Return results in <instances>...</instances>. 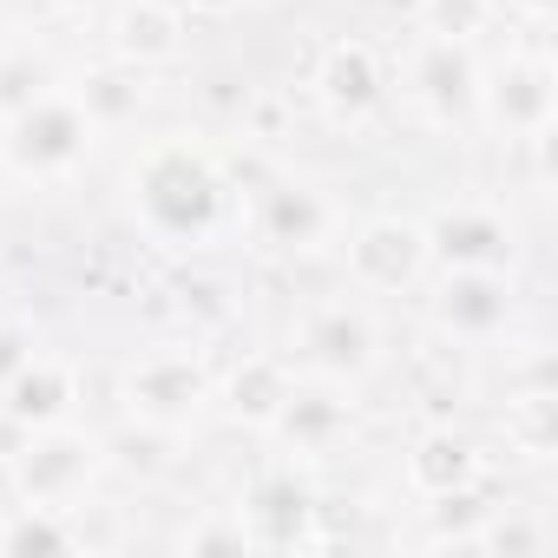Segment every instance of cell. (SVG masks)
<instances>
[{
	"label": "cell",
	"instance_id": "27",
	"mask_svg": "<svg viewBox=\"0 0 558 558\" xmlns=\"http://www.w3.org/2000/svg\"><path fill=\"white\" fill-rule=\"evenodd\" d=\"M184 545H191V551H243V545H250V525H243V519H236V525H204V532H191Z\"/></svg>",
	"mask_w": 558,
	"mask_h": 558
},
{
	"label": "cell",
	"instance_id": "3",
	"mask_svg": "<svg viewBox=\"0 0 558 558\" xmlns=\"http://www.w3.org/2000/svg\"><path fill=\"white\" fill-rule=\"evenodd\" d=\"M93 466H99V447H93L80 427L53 421V427H27V447L14 453V486H21L27 506L73 512V499L86 493Z\"/></svg>",
	"mask_w": 558,
	"mask_h": 558
},
{
	"label": "cell",
	"instance_id": "6",
	"mask_svg": "<svg viewBox=\"0 0 558 558\" xmlns=\"http://www.w3.org/2000/svg\"><path fill=\"white\" fill-rule=\"evenodd\" d=\"M434 316L440 329L466 336V342H486L506 329L512 316V290H506V269H447V283L434 296Z\"/></svg>",
	"mask_w": 558,
	"mask_h": 558
},
{
	"label": "cell",
	"instance_id": "19",
	"mask_svg": "<svg viewBox=\"0 0 558 558\" xmlns=\"http://www.w3.org/2000/svg\"><path fill=\"white\" fill-rule=\"evenodd\" d=\"M283 401H290V368L269 362V355H250V362L223 381V408H230L236 421H250V427H269Z\"/></svg>",
	"mask_w": 558,
	"mask_h": 558
},
{
	"label": "cell",
	"instance_id": "31",
	"mask_svg": "<svg viewBox=\"0 0 558 558\" xmlns=\"http://www.w3.org/2000/svg\"><path fill=\"white\" fill-rule=\"evenodd\" d=\"M0 60H8V34H0Z\"/></svg>",
	"mask_w": 558,
	"mask_h": 558
},
{
	"label": "cell",
	"instance_id": "17",
	"mask_svg": "<svg viewBox=\"0 0 558 558\" xmlns=\"http://www.w3.org/2000/svg\"><path fill=\"white\" fill-rule=\"evenodd\" d=\"M80 112H86L93 125H125V119H138V112H145V66H132V60L93 66V73L80 80Z\"/></svg>",
	"mask_w": 558,
	"mask_h": 558
},
{
	"label": "cell",
	"instance_id": "22",
	"mask_svg": "<svg viewBox=\"0 0 558 558\" xmlns=\"http://www.w3.org/2000/svg\"><path fill=\"white\" fill-rule=\"evenodd\" d=\"M112 453H119V466H125V473H138V480H158V473L171 466V427H158V421H138V427H125V434L112 440Z\"/></svg>",
	"mask_w": 558,
	"mask_h": 558
},
{
	"label": "cell",
	"instance_id": "20",
	"mask_svg": "<svg viewBox=\"0 0 558 558\" xmlns=\"http://www.w3.org/2000/svg\"><path fill=\"white\" fill-rule=\"evenodd\" d=\"M506 434L519 440V453L545 460L551 440H558V401H551V388H525L519 401H506Z\"/></svg>",
	"mask_w": 558,
	"mask_h": 558
},
{
	"label": "cell",
	"instance_id": "15",
	"mask_svg": "<svg viewBox=\"0 0 558 558\" xmlns=\"http://www.w3.org/2000/svg\"><path fill=\"white\" fill-rule=\"evenodd\" d=\"M329 230V204L310 184H269L263 191V243L276 250H316Z\"/></svg>",
	"mask_w": 558,
	"mask_h": 558
},
{
	"label": "cell",
	"instance_id": "18",
	"mask_svg": "<svg viewBox=\"0 0 558 558\" xmlns=\"http://www.w3.org/2000/svg\"><path fill=\"white\" fill-rule=\"evenodd\" d=\"M310 519V486L296 473H269L256 480L250 493V538H269V545H290Z\"/></svg>",
	"mask_w": 558,
	"mask_h": 558
},
{
	"label": "cell",
	"instance_id": "16",
	"mask_svg": "<svg viewBox=\"0 0 558 558\" xmlns=\"http://www.w3.org/2000/svg\"><path fill=\"white\" fill-rule=\"evenodd\" d=\"M269 427L283 434L296 453H329V447L349 434V408H342L336 395H296V388H290V401L276 408Z\"/></svg>",
	"mask_w": 558,
	"mask_h": 558
},
{
	"label": "cell",
	"instance_id": "26",
	"mask_svg": "<svg viewBox=\"0 0 558 558\" xmlns=\"http://www.w3.org/2000/svg\"><path fill=\"white\" fill-rule=\"evenodd\" d=\"M27 355H34V336H27L21 323H0V388L27 368Z\"/></svg>",
	"mask_w": 558,
	"mask_h": 558
},
{
	"label": "cell",
	"instance_id": "5",
	"mask_svg": "<svg viewBox=\"0 0 558 558\" xmlns=\"http://www.w3.org/2000/svg\"><path fill=\"white\" fill-rule=\"evenodd\" d=\"M427 263V230L408 223V217H368L349 243V269L362 276L368 290H401L414 283Z\"/></svg>",
	"mask_w": 558,
	"mask_h": 558
},
{
	"label": "cell",
	"instance_id": "10",
	"mask_svg": "<svg viewBox=\"0 0 558 558\" xmlns=\"http://www.w3.org/2000/svg\"><path fill=\"white\" fill-rule=\"evenodd\" d=\"M427 256H440L447 269H506L512 263V230L493 217V210H440L434 230H427Z\"/></svg>",
	"mask_w": 558,
	"mask_h": 558
},
{
	"label": "cell",
	"instance_id": "21",
	"mask_svg": "<svg viewBox=\"0 0 558 558\" xmlns=\"http://www.w3.org/2000/svg\"><path fill=\"white\" fill-rule=\"evenodd\" d=\"M80 532L53 519V506H27L21 519H0V551L8 558H27V551H73Z\"/></svg>",
	"mask_w": 558,
	"mask_h": 558
},
{
	"label": "cell",
	"instance_id": "1",
	"mask_svg": "<svg viewBox=\"0 0 558 558\" xmlns=\"http://www.w3.org/2000/svg\"><path fill=\"white\" fill-rule=\"evenodd\" d=\"M132 204L138 223L165 243V250H204L223 217H230V178L217 171V158L191 138H165L138 158L132 171Z\"/></svg>",
	"mask_w": 558,
	"mask_h": 558
},
{
	"label": "cell",
	"instance_id": "11",
	"mask_svg": "<svg viewBox=\"0 0 558 558\" xmlns=\"http://www.w3.org/2000/svg\"><path fill=\"white\" fill-rule=\"evenodd\" d=\"M381 53L368 47V40H336L329 53H323V66H316V93H323V106L336 112V119H362V112H375L381 106Z\"/></svg>",
	"mask_w": 558,
	"mask_h": 558
},
{
	"label": "cell",
	"instance_id": "2",
	"mask_svg": "<svg viewBox=\"0 0 558 558\" xmlns=\"http://www.w3.org/2000/svg\"><path fill=\"white\" fill-rule=\"evenodd\" d=\"M93 132H99V125L80 112V99L40 93V99H27L21 112H8V158H14V171H27V178H60V171H73V165L86 158Z\"/></svg>",
	"mask_w": 558,
	"mask_h": 558
},
{
	"label": "cell",
	"instance_id": "14",
	"mask_svg": "<svg viewBox=\"0 0 558 558\" xmlns=\"http://www.w3.org/2000/svg\"><path fill=\"white\" fill-rule=\"evenodd\" d=\"M473 480H480V453H473L453 427H434V434L414 440V453H408V486H414L421 499L460 493V486H473Z\"/></svg>",
	"mask_w": 558,
	"mask_h": 558
},
{
	"label": "cell",
	"instance_id": "8",
	"mask_svg": "<svg viewBox=\"0 0 558 558\" xmlns=\"http://www.w3.org/2000/svg\"><path fill=\"white\" fill-rule=\"evenodd\" d=\"M303 362L349 381V375H368L375 368V323L349 303H329L303 323Z\"/></svg>",
	"mask_w": 558,
	"mask_h": 558
},
{
	"label": "cell",
	"instance_id": "28",
	"mask_svg": "<svg viewBox=\"0 0 558 558\" xmlns=\"http://www.w3.org/2000/svg\"><path fill=\"white\" fill-rule=\"evenodd\" d=\"M184 8H191V14H230L236 0H184Z\"/></svg>",
	"mask_w": 558,
	"mask_h": 558
},
{
	"label": "cell",
	"instance_id": "30",
	"mask_svg": "<svg viewBox=\"0 0 558 558\" xmlns=\"http://www.w3.org/2000/svg\"><path fill=\"white\" fill-rule=\"evenodd\" d=\"M375 8H401V14H421V0H375Z\"/></svg>",
	"mask_w": 558,
	"mask_h": 558
},
{
	"label": "cell",
	"instance_id": "23",
	"mask_svg": "<svg viewBox=\"0 0 558 558\" xmlns=\"http://www.w3.org/2000/svg\"><path fill=\"white\" fill-rule=\"evenodd\" d=\"M421 14L434 21V34L440 40H466V34H480L486 27V0H421Z\"/></svg>",
	"mask_w": 558,
	"mask_h": 558
},
{
	"label": "cell",
	"instance_id": "4",
	"mask_svg": "<svg viewBox=\"0 0 558 558\" xmlns=\"http://www.w3.org/2000/svg\"><path fill=\"white\" fill-rule=\"evenodd\" d=\"M210 395V375H204V362L197 355H151V362H138L132 375H125V408H132V421H158V427H178V421H191L197 414V401Z\"/></svg>",
	"mask_w": 558,
	"mask_h": 558
},
{
	"label": "cell",
	"instance_id": "29",
	"mask_svg": "<svg viewBox=\"0 0 558 558\" xmlns=\"http://www.w3.org/2000/svg\"><path fill=\"white\" fill-rule=\"evenodd\" d=\"M519 8H525L532 21H551V8H558V0H519Z\"/></svg>",
	"mask_w": 558,
	"mask_h": 558
},
{
	"label": "cell",
	"instance_id": "24",
	"mask_svg": "<svg viewBox=\"0 0 558 558\" xmlns=\"http://www.w3.org/2000/svg\"><path fill=\"white\" fill-rule=\"evenodd\" d=\"M545 545V532L538 525H525V519H480V532H473V551H538Z\"/></svg>",
	"mask_w": 558,
	"mask_h": 558
},
{
	"label": "cell",
	"instance_id": "25",
	"mask_svg": "<svg viewBox=\"0 0 558 558\" xmlns=\"http://www.w3.org/2000/svg\"><path fill=\"white\" fill-rule=\"evenodd\" d=\"M27 99H40V66L34 60H0V106L21 112Z\"/></svg>",
	"mask_w": 558,
	"mask_h": 558
},
{
	"label": "cell",
	"instance_id": "13",
	"mask_svg": "<svg viewBox=\"0 0 558 558\" xmlns=\"http://www.w3.org/2000/svg\"><path fill=\"white\" fill-rule=\"evenodd\" d=\"M112 47L132 66H158L184 47V21H178L171 0H125L119 21H112Z\"/></svg>",
	"mask_w": 558,
	"mask_h": 558
},
{
	"label": "cell",
	"instance_id": "12",
	"mask_svg": "<svg viewBox=\"0 0 558 558\" xmlns=\"http://www.w3.org/2000/svg\"><path fill=\"white\" fill-rule=\"evenodd\" d=\"M0 408H8L14 427H53L73 414V368L53 355H27V368L0 388Z\"/></svg>",
	"mask_w": 558,
	"mask_h": 558
},
{
	"label": "cell",
	"instance_id": "9",
	"mask_svg": "<svg viewBox=\"0 0 558 558\" xmlns=\"http://www.w3.org/2000/svg\"><path fill=\"white\" fill-rule=\"evenodd\" d=\"M408 86H414V99H421L434 119H460V112L480 99V66H473L466 40H440V34H434V40L414 53Z\"/></svg>",
	"mask_w": 558,
	"mask_h": 558
},
{
	"label": "cell",
	"instance_id": "7",
	"mask_svg": "<svg viewBox=\"0 0 558 558\" xmlns=\"http://www.w3.org/2000/svg\"><path fill=\"white\" fill-rule=\"evenodd\" d=\"M480 93H486V112H493L499 132H512V138H545L551 132L558 93H551V66L545 60H506L493 73V86H480Z\"/></svg>",
	"mask_w": 558,
	"mask_h": 558
}]
</instances>
